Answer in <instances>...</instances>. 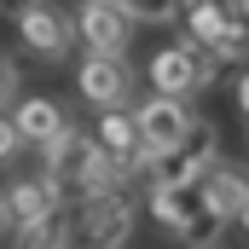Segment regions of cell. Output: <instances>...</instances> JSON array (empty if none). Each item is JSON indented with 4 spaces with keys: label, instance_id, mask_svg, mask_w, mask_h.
Returning <instances> with one entry per match:
<instances>
[{
    "label": "cell",
    "instance_id": "obj_1",
    "mask_svg": "<svg viewBox=\"0 0 249 249\" xmlns=\"http://www.w3.org/2000/svg\"><path fill=\"white\" fill-rule=\"evenodd\" d=\"M41 174H47L70 203H87V197H99V191L127 186L122 168L110 162V151L99 145V133H81V127H70L58 145L41 151Z\"/></svg>",
    "mask_w": 249,
    "mask_h": 249
},
{
    "label": "cell",
    "instance_id": "obj_2",
    "mask_svg": "<svg viewBox=\"0 0 249 249\" xmlns=\"http://www.w3.org/2000/svg\"><path fill=\"white\" fill-rule=\"evenodd\" d=\"M186 41H197L209 58L220 64H244L249 58V23L244 12H232V6H220V0H186Z\"/></svg>",
    "mask_w": 249,
    "mask_h": 249
},
{
    "label": "cell",
    "instance_id": "obj_3",
    "mask_svg": "<svg viewBox=\"0 0 249 249\" xmlns=\"http://www.w3.org/2000/svg\"><path fill=\"white\" fill-rule=\"evenodd\" d=\"M133 220H139V197L127 186L99 191L81 203V226H75V249H127L133 238Z\"/></svg>",
    "mask_w": 249,
    "mask_h": 249
},
{
    "label": "cell",
    "instance_id": "obj_4",
    "mask_svg": "<svg viewBox=\"0 0 249 249\" xmlns=\"http://www.w3.org/2000/svg\"><path fill=\"white\" fill-rule=\"evenodd\" d=\"M214 168H220V127L209 122V116H197V127H191L186 139L168 157H157L151 186H203Z\"/></svg>",
    "mask_w": 249,
    "mask_h": 249
},
{
    "label": "cell",
    "instance_id": "obj_5",
    "mask_svg": "<svg viewBox=\"0 0 249 249\" xmlns=\"http://www.w3.org/2000/svg\"><path fill=\"white\" fill-rule=\"evenodd\" d=\"M214 75H220V58H209L197 41H174V47H162V53L151 58V87L168 93V99H191V93H203Z\"/></svg>",
    "mask_w": 249,
    "mask_h": 249
},
{
    "label": "cell",
    "instance_id": "obj_6",
    "mask_svg": "<svg viewBox=\"0 0 249 249\" xmlns=\"http://www.w3.org/2000/svg\"><path fill=\"white\" fill-rule=\"evenodd\" d=\"M58 209H70V197H64L47 174H35V180H12L6 186V238L12 244H23L35 226H47Z\"/></svg>",
    "mask_w": 249,
    "mask_h": 249
},
{
    "label": "cell",
    "instance_id": "obj_7",
    "mask_svg": "<svg viewBox=\"0 0 249 249\" xmlns=\"http://www.w3.org/2000/svg\"><path fill=\"white\" fill-rule=\"evenodd\" d=\"M133 116H139V139H145L151 157H168L197 127V110H191L186 99H168V93H151L145 105H133Z\"/></svg>",
    "mask_w": 249,
    "mask_h": 249
},
{
    "label": "cell",
    "instance_id": "obj_8",
    "mask_svg": "<svg viewBox=\"0 0 249 249\" xmlns=\"http://www.w3.org/2000/svg\"><path fill=\"white\" fill-rule=\"evenodd\" d=\"M18 35H23V47H29L41 64H64L70 53H75V41H81L75 18H70V12H58L53 0H41V6L18 23Z\"/></svg>",
    "mask_w": 249,
    "mask_h": 249
},
{
    "label": "cell",
    "instance_id": "obj_9",
    "mask_svg": "<svg viewBox=\"0 0 249 249\" xmlns=\"http://www.w3.org/2000/svg\"><path fill=\"white\" fill-rule=\"evenodd\" d=\"M75 93L105 116V110H122L127 93H133V70H127V58H99V53H87L81 58V70H75Z\"/></svg>",
    "mask_w": 249,
    "mask_h": 249
},
{
    "label": "cell",
    "instance_id": "obj_10",
    "mask_svg": "<svg viewBox=\"0 0 249 249\" xmlns=\"http://www.w3.org/2000/svg\"><path fill=\"white\" fill-rule=\"evenodd\" d=\"M75 29H81V47H87V53H99V58H127V41H133V18H127L116 0L81 6V12H75Z\"/></svg>",
    "mask_w": 249,
    "mask_h": 249
},
{
    "label": "cell",
    "instance_id": "obj_11",
    "mask_svg": "<svg viewBox=\"0 0 249 249\" xmlns=\"http://www.w3.org/2000/svg\"><path fill=\"white\" fill-rule=\"evenodd\" d=\"M99 145L110 151V162L122 168V180L157 168V157H151L145 139H139V116H133V110H105V116H99Z\"/></svg>",
    "mask_w": 249,
    "mask_h": 249
},
{
    "label": "cell",
    "instance_id": "obj_12",
    "mask_svg": "<svg viewBox=\"0 0 249 249\" xmlns=\"http://www.w3.org/2000/svg\"><path fill=\"white\" fill-rule=\"evenodd\" d=\"M12 122H18V133H23V145H35V151L58 145L64 133H70V116H64L58 99H23V105L12 110Z\"/></svg>",
    "mask_w": 249,
    "mask_h": 249
},
{
    "label": "cell",
    "instance_id": "obj_13",
    "mask_svg": "<svg viewBox=\"0 0 249 249\" xmlns=\"http://www.w3.org/2000/svg\"><path fill=\"white\" fill-rule=\"evenodd\" d=\"M203 203H209V209H214L226 226H232V220H244V209H249V174L220 162V168L203 180Z\"/></svg>",
    "mask_w": 249,
    "mask_h": 249
},
{
    "label": "cell",
    "instance_id": "obj_14",
    "mask_svg": "<svg viewBox=\"0 0 249 249\" xmlns=\"http://www.w3.org/2000/svg\"><path fill=\"white\" fill-rule=\"evenodd\" d=\"M145 209H151V220H157V226H168V232L180 238V226L203 209V186H151Z\"/></svg>",
    "mask_w": 249,
    "mask_h": 249
},
{
    "label": "cell",
    "instance_id": "obj_15",
    "mask_svg": "<svg viewBox=\"0 0 249 249\" xmlns=\"http://www.w3.org/2000/svg\"><path fill=\"white\" fill-rule=\"evenodd\" d=\"M220 232H226V220H220V214L203 203L186 226H180V244H186V249H214V244H220Z\"/></svg>",
    "mask_w": 249,
    "mask_h": 249
},
{
    "label": "cell",
    "instance_id": "obj_16",
    "mask_svg": "<svg viewBox=\"0 0 249 249\" xmlns=\"http://www.w3.org/2000/svg\"><path fill=\"white\" fill-rule=\"evenodd\" d=\"M133 23H168L174 12H186V0H116Z\"/></svg>",
    "mask_w": 249,
    "mask_h": 249
},
{
    "label": "cell",
    "instance_id": "obj_17",
    "mask_svg": "<svg viewBox=\"0 0 249 249\" xmlns=\"http://www.w3.org/2000/svg\"><path fill=\"white\" fill-rule=\"evenodd\" d=\"M18 81H23V70H18V58H12V53H6V64H0V99H6V116L23 105V99H18Z\"/></svg>",
    "mask_w": 249,
    "mask_h": 249
},
{
    "label": "cell",
    "instance_id": "obj_18",
    "mask_svg": "<svg viewBox=\"0 0 249 249\" xmlns=\"http://www.w3.org/2000/svg\"><path fill=\"white\" fill-rule=\"evenodd\" d=\"M18 151H23V133H18L12 116H6V122H0V162H18Z\"/></svg>",
    "mask_w": 249,
    "mask_h": 249
},
{
    "label": "cell",
    "instance_id": "obj_19",
    "mask_svg": "<svg viewBox=\"0 0 249 249\" xmlns=\"http://www.w3.org/2000/svg\"><path fill=\"white\" fill-rule=\"evenodd\" d=\"M35 6H41V0H6V18H18V23H23V18H29Z\"/></svg>",
    "mask_w": 249,
    "mask_h": 249
},
{
    "label": "cell",
    "instance_id": "obj_20",
    "mask_svg": "<svg viewBox=\"0 0 249 249\" xmlns=\"http://www.w3.org/2000/svg\"><path fill=\"white\" fill-rule=\"evenodd\" d=\"M238 110H244V116H249V70H244V75H238Z\"/></svg>",
    "mask_w": 249,
    "mask_h": 249
},
{
    "label": "cell",
    "instance_id": "obj_21",
    "mask_svg": "<svg viewBox=\"0 0 249 249\" xmlns=\"http://www.w3.org/2000/svg\"><path fill=\"white\" fill-rule=\"evenodd\" d=\"M238 12H244V23H249V0H244V6H238Z\"/></svg>",
    "mask_w": 249,
    "mask_h": 249
},
{
    "label": "cell",
    "instance_id": "obj_22",
    "mask_svg": "<svg viewBox=\"0 0 249 249\" xmlns=\"http://www.w3.org/2000/svg\"><path fill=\"white\" fill-rule=\"evenodd\" d=\"M220 6H244V0H220Z\"/></svg>",
    "mask_w": 249,
    "mask_h": 249
},
{
    "label": "cell",
    "instance_id": "obj_23",
    "mask_svg": "<svg viewBox=\"0 0 249 249\" xmlns=\"http://www.w3.org/2000/svg\"><path fill=\"white\" fill-rule=\"evenodd\" d=\"M244 232H249V209H244Z\"/></svg>",
    "mask_w": 249,
    "mask_h": 249
},
{
    "label": "cell",
    "instance_id": "obj_24",
    "mask_svg": "<svg viewBox=\"0 0 249 249\" xmlns=\"http://www.w3.org/2000/svg\"><path fill=\"white\" fill-rule=\"evenodd\" d=\"M81 6H99V0H81Z\"/></svg>",
    "mask_w": 249,
    "mask_h": 249
},
{
    "label": "cell",
    "instance_id": "obj_25",
    "mask_svg": "<svg viewBox=\"0 0 249 249\" xmlns=\"http://www.w3.org/2000/svg\"><path fill=\"white\" fill-rule=\"evenodd\" d=\"M244 145H249V139H244Z\"/></svg>",
    "mask_w": 249,
    "mask_h": 249
}]
</instances>
